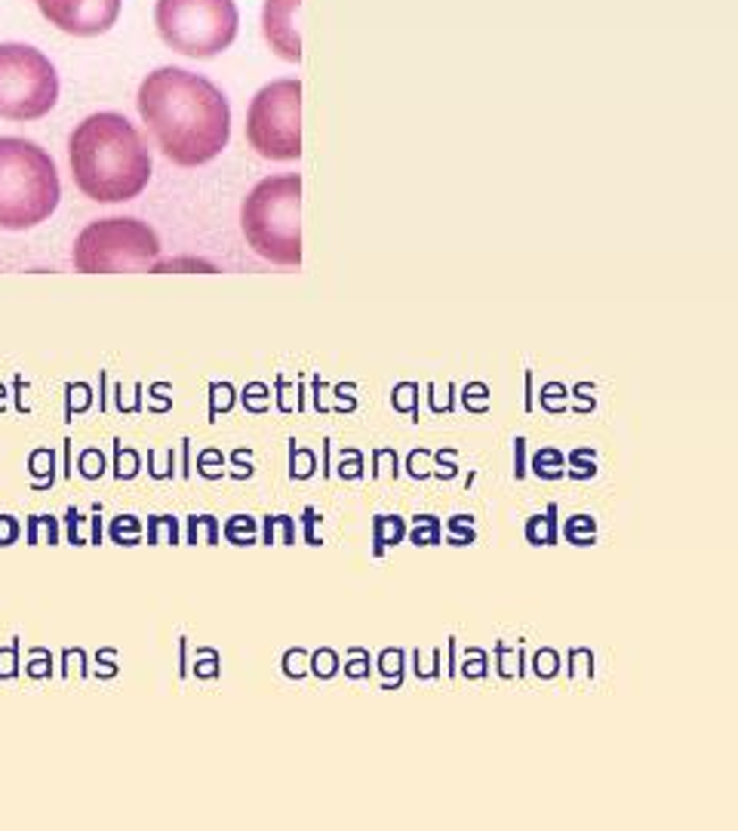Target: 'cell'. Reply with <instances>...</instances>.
Returning <instances> with one entry per match:
<instances>
[{
  "mask_svg": "<svg viewBox=\"0 0 738 831\" xmlns=\"http://www.w3.org/2000/svg\"><path fill=\"white\" fill-rule=\"evenodd\" d=\"M403 659H407V653H403L400 647H388L379 653V675L385 677V684L391 681V675H394V690L403 687ZM385 684H382V687H385Z\"/></svg>",
  "mask_w": 738,
  "mask_h": 831,
  "instance_id": "cell-26",
  "label": "cell"
},
{
  "mask_svg": "<svg viewBox=\"0 0 738 831\" xmlns=\"http://www.w3.org/2000/svg\"><path fill=\"white\" fill-rule=\"evenodd\" d=\"M298 13H302V0H264L262 6V34L283 62H302Z\"/></svg>",
  "mask_w": 738,
  "mask_h": 831,
  "instance_id": "cell-10",
  "label": "cell"
},
{
  "mask_svg": "<svg viewBox=\"0 0 738 831\" xmlns=\"http://www.w3.org/2000/svg\"><path fill=\"white\" fill-rule=\"evenodd\" d=\"M234 404H238V394H234V388L228 382H213L210 385V422L219 419V413H228L234 410Z\"/></svg>",
  "mask_w": 738,
  "mask_h": 831,
  "instance_id": "cell-31",
  "label": "cell"
},
{
  "mask_svg": "<svg viewBox=\"0 0 738 831\" xmlns=\"http://www.w3.org/2000/svg\"><path fill=\"white\" fill-rule=\"evenodd\" d=\"M524 536L529 545H535V549H551L557 545V536H560V526H557V502L548 505L541 515H533L526 517V526H524Z\"/></svg>",
  "mask_w": 738,
  "mask_h": 831,
  "instance_id": "cell-12",
  "label": "cell"
},
{
  "mask_svg": "<svg viewBox=\"0 0 738 831\" xmlns=\"http://www.w3.org/2000/svg\"><path fill=\"white\" fill-rule=\"evenodd\" d=\"M68 542L71 545H87V539L80 536L78 533V524H80V515H78V508H68Z\"/></svg>",
  "mask_w": 738,
  "mask_h": 831,
  "instance_id": "cell-45",
  "label": "cell"
},
{
  "mask_svg": "<svg viewBox=\"0 0 738 831\" xmlns=\"http://www.w3.org/2000/svg\"><path fill=\"white\" fill-rule=\"evenodd\" d=\"M345 677L351 681H366L369 677V653L364 647H351L345 659Z\"/></svg>",
  "mask_w": 738,
  "mask_h": 831,
  "instance_id": "cell-37",
  "label": "cell"
},
{
  "mask_svg": "<svg viewBox=\"0 0 738 831\" xmlns=\"http://www.w3.org/2000/svg\"><path fill=\"white\" fill-rule=\"evenodd\" d=\"M240 231L256 256L274 265H302V176H268L243 197Z\"/></svg>",
  "mask_w": 738,
  "mask_h": 831,
  "instance_id": "cell-4",
  "label": "cell"
},
{
  "mask_svg": "<svg viewBox=\"0 0 738 831\" xmlns=\"http://www.w3.org/2000/svg\"><path fill=\"white\" fill-rule=\"evenodd\" d=\"M477 542L474 530V515H452L447 521V545L452 549H465V545Z\"/></svg>",
  "mask_w": 738,
  "mask_h": 831,
  "instance_id": "cell-20",
  "label": "cell"
},
{
  "mask_svg": "<svg viewBox=\"0 0 738 831\" xmlns=\"http://www.w3.org/2000/svg\"><path fill=\"white\" fill-rule=\"evenodd\" d=\"M200 533L206 536V545H219V533H222L219 517H213V515H191L188 517V542L197 545Z\"/></svg>",
  "mask_w": 738,
  "mask_h": 831,
  "instance_id": "cell-25",
  "label": "cell"
},
{
  "mask_svg": "<svg viewBox=\"0 0 738 831\" xmlns=\"http://www.w3.org/2000/svg\"><path fill=\"white\" fill-rule=\"evenodd\" d=\"M16 656H19V641L13 643V647L6 650V653H0V662H4V668H0V677H16V675H19Z\"/></svg>",
  "mask_w": 738,
  "mask_h": 831,
  "instance_id": "cell-44",
  "label": "cell"
},
{
  "mask_svg": "<svg viewBox=\"0 0 738 831\" xmlns=\"http://www.w3.org/2000/svg\"><path fill=\"white\" fill-rule=\"evenodd\" d=\"M136 108L160 155L176 166L194 170L215 161L231 138L228 96L188 68H155L136 93Z\"/></svg>",
  "mask_w": 738,
  "mask_h": 831,
  "instance_id": "cell-1",
  "label": "cell"
},
{
  "mask_svg": "<svg viewBox=\"0 0 738 831\" xmlns=\"http://www.w3.org/2000/svg\"><path fill=\"white\" fill-rule=\"evenodd\" d=\"M462 407L468 413H486L490 410V388L483 382H471L462 388Z\"/></svg>",
  "mask_w": 738,
  "mask_h": 831,
  "instance_id": "cell-34",
  "label": "cell"
},
{
  "mask_svg": "<svg viewBox=\"0 0 738 831\" xmlns=\"http://www.w3.org/2000/svg\"><path fill=\"white\" fill-rule=\"evenodd\" d=\"M490 656H486V650L480 647H471L468 653H465V665H462V675L468 677V681H480V677L490 675Z\"/></svg>",
  "mask_w": 738,
  "mask_h": 831,
  "instance_id": "cell-36",
  "label": "cell"
},
{
  "mask_svg": "<svg viewBox=\"0 0 738 831\" xmlns=\"http://www.w3.org/2000/svg\"><path fill=\"white\" fill-rule=\"evenodd\" d=\"M240 400H243V407H247L249 413H268L271 388L262 385V382H249L247 388H243Z\"/></svg>",
  "mask_w": 738,
  "mask_h": 831,
  "instance_id": "cell-35",
  "label": "cell"
},
{
  "mask_svg": "<svg viewBox=\"0 0 738 831\" xmlns=\"http://www.w3.org/2000/svg\"><path fill=\"white\" fill-rule=\"evenodd\" d=\"M222 533H225L228 542L238 545V549H249V545L259 542V524L249 515H231L222 524Z\"/></svg>",
  "mask_w": 738,
  "mask_h": 831,
  "instance_id": "cell-14",
  "label": "cell"
},
{
  "mask_svg": "<svg viewBox=\"0 0 738 831\" xmlns=\"http://www.w3.org/2000/svg\"><path fill=\"white\" fill-rule=\"evenodd\" d=\"M108 536L114 545H127V549H132V545L142 542V521H138L136 515H117L108 526Z\"/></svg>",
  "mask_w": 738,
  "mask_h": 831,
  "instance_id": "cell-18",
  "label": "cell"
},
{
  "mask_svg": "<svg viewBox=\"0 0 738 831\" xmlns=\"http://www.w3.org/2000/svg\"><path fill=\"white\" fill-rule=\"evenodd\" d=\"M529 471L539 481H563L566 477V456L557 447H541L539 453L529 459Z\"/></svg>",
  "mask_w": 738,
  "mask_h": 831,
  "instance_id": "cell-13",
  "label": "cell"
},
{
  "mask_svg": "<svg viewBox=\"0 0 738 831\" xmlns=\"http://www.w3.org/2000/svg\"><path fill=\"white\" fill-rule=\"evenodd\" d=\"M105 456H102V449H96V447H89V449H83L80 453V459H78V474L80 477H87V481H99L102 474H105Z\"/></svg>",
  "mask_w": 738,
  "mask_h": 831,
  "instance_id": "cell-32",
  "label": "cell"
},
{
  "mask_svg": "<svg viewBox=\"0 0 738 831\" xmlns=\"http://www.w3.org/2000/svg\"><path fill=\"white\" fill-rule=\"evenodd\" d=\"M566 477L569 481H594L597 477V449L575 447L566 456Z\"/></svg>",
  "mask_w": 738,
  "mask_h": 831,
  "instance_id": "cell-17",
  "label": "cell"
},
{
  "mask_svg": "<svg viewBox=\"0 0 738 831\" xmlns=\"http://www.w3.org/2000/svg\"><path fill=\"white\" fill-rule=\"evenodd\" d=\"M563 539L575 549H591L597 545V521L591 515H573L563 521Z\"/></svg>",
  "mask_w": 738,
  "mask_h": 831,
  "instance_id": "cell-15",
  "label": "cell"
},
{
  "mask_svg": "<svg viewBox=\"0 0 738 831\" xmlns=\"http://www.w3.org/2000/svg\"><path fill=\"white\" fill-rule=\"evenodd\" d=\"M204 653H206V662L197 659V668H194L197 671V677H219V671H222L219 668V653H215V650H204Z\"/></svg>",
  "mask_w": 738,
  "mask_h": 831,
  "instance_id": "cell-43",
  "label": "cell"
},
{
  "mask_svg": "<svg viewBox=\"0 0 738 831\" xmlns=\"http://www.w3.org/2000/svg\"><path fill=\"white\" fill-rule=\"evenodd\" d=\"M409 542L415 549H431V545L443 542V521L437 515H415L413 517V533H409Z\"/></svg>",
  "mask_w": 738,
  "mask_h": 831,
  "instance_id": "cell-16",
  "label": "cell"
},
{
  "mask_svg": "<svg viewBox=\"0 0 738 831\" xmlns=\"http://www.w3.org/2000/svg\"><path fill=\"white\" fill-rule=\"evenodd\" d=\"M566 398H569V391H566V385H563V382H548V385H541V391H539L541 410H548V413H554V416L566 413Z\"/></svg>",
  "mask_w": 738,
  "mask_h": 831,
  "instance_id": "cell-30",
  "label": "cell"
},
{
  "mask_svg": "<svg viewBox=\"0 0 738 831\" xmlns=\"http://www.w3.org/2000/svg\"><path fill=\"white\" fill-rule=\"evenodd\" d=\"M155 25L172 53L215 59L238 40L240 13L234 0H157Z\"/></svg>",
  "mask_w": 738,
  "mask_h": 831,
  "instance_id": "cell-5",
  "label": "cell"
},
{
  "mask_svg": "<svg viewBox=\"0 0 738 831\" xmlns=\"http://www.w3.org/2000/svg\"><path fill=\"white\" fill-rule=\"evenodd\" d=\"M529 474V459H526V438H514V477L524 481Z\"/></svg>",
  "mask_w": 738,
  "mask_h": 831,
  "instance_id": "cell-42",
  "label": "cell"
},
{
  "mask_svg": "<svg viewBox=\"0 0 738 831\" xmlns=\"http://www.w3.org/2000/svg\"><path fill=\"white\" fill-rule=\"evenodd\" d=\"M391 407L397 413L413 416V422H419V385L415 382H400L391 391Z\"/></svg>",
  "mask_w": 738,
  "mask_h": 831,
  "instance_id": "cell-28",
  "label": "cell"
},
{
  "mask_svg": "<svg viewBox=\"0 0 738 831\" xmlns=\"http://www.w3.org/2000/svg\"><path fill=\"white\" fill-rule=\"evenodd\" d=\"M19 533H22V526L13 515H0V549H6V545H16Z\"/></svg>",
  "mask_w": 738,
  "mask_h": 831,
  "instance_id": "cell-41",
  "label": "cell"
},
{
  "mask_svg": "<svg viewBox=\"0 0 738 831\" xmlns=\"http://www.w3.org/2000/svg\"><path fill=\"white\" fill-rule=\"evenodd\" d=\"M213 466H225V456H222V449H204V453L197 456V474L206 477V481H219V477H225L219 468Z\"/></svg>",
  "mask_w": 738,
  "mask_h": 831,
  "instance_id": "cell-38",
  "label": "cell"
},
{
  "mask_svg": "<svg viewBox=\"0 0 738 831\" xmlns=\"http://www.w3.org/2000/svg\"><path fill=\"white\" fill-rule=\"evenodd\" d=\"M533 675L539 677V681H554V677L560 675V653H557L554 647L535 650V656H533Z\"/></svg>",
  "mask_w": 738,
  "mask_h": 831,
  "instance_id": "cell-29",
  "label": "cell"
},
{
  "mask_svg": "<svg viewBox=\"0 0 738 831\" xmlns=\"http://www.w3.org/2000/svg\"><path fill=\"white\" fill-rule=\"evenodd\" d=\"M247 142L264 161L302 157V80L264 83L247 111Z\"/></svg>",
  "mask_w": 738,
  "mask_h": 831,
  "instance_id": "cell-7",
  "label": "cell"
},
{
  "mask_svg": "<svg viewBox=\"0 0 738 831\" xmlns=\"http://www.w3.org/2000/svg\"><path fill=\"white\" fill-rule=\"evenodd\" d=\"M317 471V456L308 447H296V438L289 441V481H308Z\"/></svg>",
  "mask_w": 738,
  "mask_h": 831,
  "instance_id": "cell-19",
  "label": "cell"
},
{
  "mask_svg": "<svg viewBox=\"0 0 738 831\" xmlns=\"http://www.w3.org/2000/svg\"><path fill=\"white\" fill-rule=\"evenodd\" d=\"M89 404H93V391H89V385H65V416L68 422H71L74 413H83L89 410Z\"/></svg>",
  "mask_w": 738,
  "mask_h": 831,
  "instance_id": "cell-33",
  "label": "cell"
},
{
  "mask_svg": "<svg viewBox=\"0 0 738 831\" xmlns=\"http://www.w3.org/2000/svg\"><path fill=\"white\" fill-rule=\"evenodd\" d=\"M348 459L351 462H339V471L336 474L342 477V481H360L364 477V453L360 449H354V447H348Z\"/></svg>",
  "mask_w": 738,
  "mask_h": 831,
  "instance_id": "cell-39",
  "label": "cell"
},
{
  "mask_svg": "<svg viewBox=\"0 0 738 831\" xmlns=\"http://www.w3.org/2000/svg\"><path fill=\"white\" fill-rule=\"evenodd\" d=\"M62 200L50 151L22 136H0V231L44 225Z\"/></svg>",
  "mask_w": 738,
  "mask_h": 831,
  "instance_id": "cell-3",
  "label": "cell"
},
{
  "mask_svg": "<svg viewBox=\"0 0 738 831\" xmlns=\"http://www.w3.org/2000/svg\"><path fill=\"white\" fill-rule=\"evenodd\" d=\"M34 4L40 16L59 31L74 38H99L117 25L123 0H34Z\"/></svg>",
  "mask_w": 738,
  "mask_h": 831,
  "instance_id": "cell-9",
  "label": "cell"
},
{
  "mask_svg": "<svg viewBox=\"0 0 738 831\" xmlns=\"http://www.w3.org/2000/svg\"><path fill=\"white\" fill-rule=\"evenodd\" d=\"M71 262L83 274L151 272L160 262V238L142 219H99L74 238Z\"/></svg>",
  "mask_w": 738,
  "mask_h": 831,
  "instance_id": "cell-6",
  "label": "cell"
},
{
  "mask_svg": "<svg viewBox=\"0 0 738 831\" xmlns=\"http://www.w3.org/2000/svg\"><path fill=\"white\" fill-rule=\"evenodd\" d=\"M407 539V521L400 515H375L373 517V558H385L388 549Z\"/></svg>",
  "mask_w": 738,
  "mask_h": 831,
  "instance_id": "cell-11",
  "label": "cell"
},
{
  "mask_svg": "<svg viewBox=\"0 0 738 831\" xmlns=\"http://www.w3.org/2000/svg\"><path fill=\"white\" fill-rule=\"evenodd\" d=\"M179 545V521L172 515L148 517V545Z\"/></svg>",
  "mask_w": 738,
  "mask_h": 831,
  "instance_id": "cell-22",
  "label": "cell"
},
{
  "mask_svg": "<svg viewBox=\"0 0 738 831\" xmlns=\"http://www.w3.org/2000/svg\"><path fill=\"white\" fill-rule=\"evenodd\" d=\"M138 468H142V459H138L136 449L123 447V441L117 438L114 441V477L117 481H132V477L138 474Z\"/></svg>",
  "mask_w": 738,
  "mask_h": 831,
  "instance_id": "cell-27",
  "label": "cell"
},
{
  "mask_svg": "<svg viewBox=\"0 0 738 831\" xmlns=\"http://www.w3.org/2000/svg\"><path fill=\"white\" fill-rule=\"evenodd\" d=\"M40 533H44V542L50 545H59V521L55 517H46V515H34L25 521V536H28V545H40Z\"/></svg>",
  "mask_w": 738,
  "mask_h": 831,
  "instance_id": "cell-24",
  "label": "cell"
},
{
  "mask_svg": "<svg viewBox=\"0 0 738 831\" xmlns=\"http://www.w3.org/2000/svg\"><path fill=\"white\" fill-rule=\"evenodd\" d=\"M535 407V398H533V373H526V410L533 413Z\"/></svg>",
  "mask_w": 738,
  "mask_h": 831,
  "instance_id": "cell-46",
  "label": "cell"
},
{
  "mask_svg": "<svg viewBox=\"0 0 738 831\" xmlns=\"http://www.w3.org/2000/svg\"><path fill=\"white\" fill-rule=\"evenodd\" d=\"M68 164L74 185L96 204H127L151 182L148 145L117 111L83 117L68 138Z\"/></svg>",
  "mask_w": 738,
  "mask_h": 831,
  "instance_id": "cell-2",
  "label": "cell"
},
{
  "mask_svg": "<svg viewBox=\"0 0 738 831\" xmlns=\"http://www.w3.org/2000/svg\"><path fill=\"white\" fill-rule=\"evenodd\" d=\"M277 530L283 533V545H296V517L289 515H264L262 521V542L274 545Z\"/></svg>",
  "mask_w": 738,
  "mask_h": 831,
  "instance_id": "cell-21",
  "label": "cell"
},
{
  "mask_svg": "<svg viewBox=\"0 0 738 831\" xmlns=\"http://www.w3.org/2000/svg\"><path fill=\"white\" fill-rule=\"evenodd\" d=\"M317 521H323V517L317 515V508H314V505H305V511H302V524H305L302 539H305V545H311V549H320V545H323V539H320L317 533H314Z\"/></svg>",
  "mask_w": 738,
  "mask_h": 831,
  "instance_id": "cell-40",
  "label": "cell"
},
{
  "mask_svg": "<svg viewBox=\"0 0 738 831\" xmlns=\"http://www.w3.org/2000/svg\"><path fill=\"white\" fill-rule=\"evenodd\" d=\"M59 102V74L50 55L31 44H0V117L40 121Z\"/></svg>",
  "mask_w": 738,
  "mask_h": 831,
  "instance_id": "cell-8",
  "label": "cell"
},
{
  "mask_svg": "<svg viewBox=\"0 0 738 831\" xmlns=\"http://www.w3.org/2000/svg\"><path fill=\"white\" fill-rule=\"evenodd\" d=\"M308 665H311V675L314 677H320V681H332V677L342 671V662H339V653L332 647H320V650H314L311 653V659H308Z\"/></svg>",
  "mask_w": 738,
  "mask_h": 831,
  "instance_id": "cell-23",
  "label": "cell"
}]
</instances>
